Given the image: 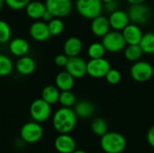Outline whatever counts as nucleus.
<instances>
[{
    "label": "nucleus",
    "instance_id": "6e6552de",
    "mask_svg": "<svg viewBox=\"0 0 154 153\" xmlns=\"http://www.w3.org/2000/svg\"><path fill=\"white\" fill-rule=\"evenodd\" d=\"M51 114V106L42 97L35 99L30 106V115L33 121L37 123L46 122Z\"/></svg>",
    "mask_w": 154,
    "mask_h": 153
},
{
    "label": "nucleus",
    "instance_id": "39448f33",
    "mask_svg": "<svg viewBox=\"0 0 154 153\" xmlns=\"http://www.w3.org/2000/svg\"><path fill=\"white\" fill-rule=\"evenodd\" d=\"M154 69L151 63L144 60H138L134 62L130 69V75L132 78L139 83L149 81L153 76Z\"/></svg>",
    "mask_w": 154,
    "mask_h": 153
},
{
    "label": "nucleus",
    "instance_id": "a19ab883",
    "mask_svg": "<svg viewBox=\"0 0 154 153\" xmlns=\"http://www.w3.org/2000/svg\"><path fill=\"white\" fill-rule=\"evenodd\" d=\"M103 3H106V2H108V1H111V0H101Z\"/></svg>",
    "mask_w": 154,
    "mask_h": 153
},
{
    "label": "nucleus",
    "instance_id": "c85d7f7f",
    "mask_svg": "<svg viewBox=\"0 0 154 153\" xmlns=\"http://www.w3.org/2000/svg\"><path fill=\"white\" fill-rule=\"evenodd\" d=\"M14 69L13 61L9 57L0 53V77H5L12 73Z\"/></svg>",
    "mask_w": 154,
    "mask_h": 153
},
{
    "label": "nucleus",
    "instance_id": "f8f14e48",
    "mask_svg": "<svg viewBox=\"0 0 154 153\" xmlns=\"http://www.w3.org/2000/svg\"><path fill=\"white\" fill-rule=\"evenodd\" d=\"M29 34L36 41H45L51 37L48 23L43 21H36L33 23L30 26Z\"/></svg>",
    "mask_w": 154,
    "mask_h": 153
},
{
    "label": "nucleus",
    "instance_id": "1a4fd4ad",
    "mask_svg": "<svg viewBox=\"0 0 154 153\" xmlns=\"http://www.w3.org/2000/svg\"><path fill=\"white\" fill-rule=\"evenodd\" d=\"M110 69V62L104 58L90 59L89 61L87 62V73L94 78H105Z\"/></svg>",
    "mask_w": 154,
    "mask_h": 153
},
{
    "label": "nucleus",
    "instance_id": "412c9836",
    "mask_svg": "<svg viewBox=\"0 0 154 153\" xmlns=\"http://www.w3.org/2000/svg\"><path fill=\"white\" fill-rule=\"evenodd\" d=\"M46 11L45 3L37 0H32L25 7V12L28 17L33 20L42 19L44 12Z\"/></svg>",
    "mask_w": 154,
    "mask_h": 153
},
{
    "label": "nucleus",
    "instance_id": "b1692460",
    "mask_svg": "<svg viewBox=\"0 0 154 153\" xmlns=\"http://www.w3.org/2000/svg\"><path fill=\"white\" fill-rule=\"evenodd\" d=\"M143 52L139 44H133V45H126L124 50L125 58L131 62H136L140 60Z\"/></svg>",
    "mask_w": 154,
    "mask_h": 153
},
{
    "label": "nucleus",
    "instance_id": "20e7f679",
    "mask_svg": "<svg viewBox=\"0 0 154 153\" xmlns=\"http://www.w3.org/2000/svg\"><path fill=\"white\" fill-rule=\"evenodd\" d=\"M102 44L106 51L111 53H117L125 50L126 47L125 40L120 31H109L105 36L102 37Z\"/></svg>",
    "mask_w": 154,
    "mask_h": 153
},
{
    "label": "nucleus",
    "instance_id": "7c9ffc66",
    "mask_svg": "<svg viewBox=\"0 0 154 153\" xmlns=\"http://www.w3.org/2000/svg\"><path fill=\"white\" fill-rule=\"evenodd\" d=\"M12 30L10 25L4 20H0V44L6 43L10 41Z\"/></svg>",
    "mask_w": 154,
    "mask_h": 153
},
{
    "label": "nucleus",
    "instance_id": "ea45409f",
    "mask_svg": "<svg viewBox=\"0 0 154 153\" xmlns=\"http://www.w3.org/2000/svg\"><path fill=\"white\" fill-rule=\"evenodd\" d=\"M72 153H87L85 151H82V150H76L74 151Z\"/></svg>",
    "mask_w": 154,
    "mask_h": 153
},
{
    "label": "nucleus",
    "instance_id": "dca6fc26",
    "mask_svg": "<svg viewBox=\"0 0 154 153\" xmlns=\"http://www.w3.org/2000/svg\"><path fill=\"white\" fill-rule=\"evenodd\" d=\"M90 28H91L92 33L95 36L103 37L110 31L111 26H110L108 18L100 14V15L95 17L94 19H92Z\"/></svg>",
    "mask_w": 154,
    "mask_h": 153
},
{
    "label": "nucleus",
    "instance_id": "ddd939ff",
    "mask_svg": "<svg viewBox=\"0 0 154 153\" xmlns=\"http://www.w3.org/2000/svg\"><path fill=\"white\" fill-rule=\"evenodd\" d=\"M54 148L60 153H72L76 151L77 144L69 133H60L54 141Z\"/></svg>",
    "mask_w": 154,
    "mask_h": 153
},
{
    "label": "nucleus",
    "instance_id": "0eeeda50",
    "mask_svg": "<svg viewBox=\"0 0 154 153\" xmlns=\"http://www.w3.org/2000/svg\"><path fill=\"white\" fill-rule=\"evenodd\" d=\"M20 136L26 143L38 142L43 136V129L40 123L35 121L24 124L20 130Z\"/></svg>",
    "mask_w": 154,
    "mask_h": 153
},
{
    "label": "nucleus",
    "instance_id": "f257e3e1",
    "mask_svg": "<svg viewBox=\"0 0 154 153\" xmlns=\"http://www.w3.org/2000/svg\"><path fill=\"white\" fill-rule=\"evenodd\" d=\"M77 115L71 107H60L52 117V125L59 133H69L76 126Z\"/></svg>",
    "mask_w": 154,
    "mask_h": 153
},
{
    "label": "nucleus",
    "instance_id": "e433bc0d",
    "mask_svg": "<svg viewBox=\"0 0 154 153\" xmlns=\"http://www.w3.org/2000/svg\"><path fill=\"white\" fill-rule=\"evenodd\" d=\"M53 17H54V16L52 15V14H51L50 11H48V10L46 9V11L44 12V14H43V15H42V21H43V22L48 23V22H50Z\"/></svg>",
    "mask_w": 154,
    "mask_h": 153
},
{
    "label": "nucleus",
    "instance_id": "aec40b11",
    "mask_svg": "<svg viewBox=\"0 0 154 153\" xmlns=\"http://www.w3.org/2000/svg\"><path fill=\"white\" fill-rule=\"evenodd\" d=\"M29 50H30V45L28 41L23 38H20V37L14 38L9 43L10 52L16 57H22L26 55Z\"/></svg>",
    "mask_w": 154,
    "mask_h": 153
},
{
    "label": "nucleus",
    "instance_id": "5701e85b",
    "mask_svg": "<svg viewBox=\"0 0 154 153\" xmlns=\"http://www.w3.org/2000/svg\"><path fill=\"white\" fill-rule=\"evenodd\" d=\"M60 94V90L56 86L49 85L43 87L42 91V98L51 106L59 102Z\"/></svg>",
    "mask_w": 154,
    "mask_h": 153
},
{
    "label": "nucleus",
    "instance_id": "393cba45",
    "mask_svg": "<svg viewBox=\"0 0 154 153\" xmlns=\"http://www.w3.org/2000/svg\"><path fill=\"white\" fill-rule=\"evenodd\" d=\"M139 45L143 53L154 54V32H149L143 33Z\"/></svg>",
    "mask_w": 154,
    "mask_h": 153
},
{
    "label": "nucleus",
    "instance_id": "6ab92c4d",
    "mask_svg": "<svg viewBox=\"0 0 154 153\" xmlns=\"http://www.w3.org/2000/svg\"><path fill=\"white\" fill-rule=\"evenodd\" d=\"M74 84H75V78L66 70L59 72L55 78V86L60 91L72 90Z\"/></svg>",
    "mask_w": 154,
    "mask_h": 153
},
{
    "label": "nucleus",
    "instance_id": "f704fd0d",
    "mask_svg": "<svg viewBox=\"0 0 154 153\" xmlns=\"http://www.w3.org/2000/svg\"><path fill=\"white\" fill-rule=\"evenodd\" d=\"M69 60V57L66 54H59L54 58V63L60 68H65Z\"/></svg>",
    "mask_w": 154,
    "mask_h": 153
},
{
    "label": "nucleus",
    "instance_id": "72a5a7b5",
    "mask_svg": "<svg viewBox=\"0 0 154 153\" xmlns=\"http://www.w3.org/2000/svg\"><path fill=\"white\" fill-rule=\"evenodd\" d=\"M118 7H119V2H118V0H111V1L103 3V8L108 14H111V13L118 10L119 9Z\"/></svg>",
    "mask_w": 154,
    "mask_h": 153
},
{
    "label": "nucleus",
    "instance_id": "473e14b6",
    "mask_svg": "<svg viewBox=\"0 0 154 153\" xmlns=\"http://www.w3.org/2000/svg\"><path fill=\"white\" fill-rule=\"evenodd\" d=\"M5 5L12 10H22L25 9L27 5L32 0H5Z\"/></svg>",
    "mask_w": 154,
    "mask_h": 153
},
{
    "label": "nucleus",
    "instance_id": "4c0bfd02",
    "mask_svg": "<svg viewBox=\"0 0 154 153\" xmlns=\"http://www.w3.org/2000/svg\"><path fill=\"white\" fill-rule=\"evenodd\" d=\"M130 5H137V4H142L144 3L145 0H126Z\"/></svg>",
    "mask_w": 154,
    "mask_h": 153
},
{
    "label": "nucleus",
    "instance_id": "bb28decb",
    "mask_svg": "<svg viewBox=\"0 0 154 153\" xmlns=\"http://www.w3.org/2000/svg\"><path fill=\"white\" fill-rule=\"evenodd\" d=\"M92 133L99 137H102L105 133H107V124L105 119L97 117L93 120L91 123Z\"/></svg>",
    "mask_w": 154,
    "mask_h": 153
},
{
    "label": "nucleus",
    "instance_id": "4468645a",
    "mask_svg": "<svg viewBox=\"0 0 154 153\" xmlns=\"http://www.w3.org/2000/svg\"><path fill=\"white\" fill-rule=\"evenodd\" d=\"M108 21L113 30L120 32H122L130 23L128 14L120 9L111 13L108 17Z\"/></svg>",
    "mask_w": 154,
    "mask_h": 153
},
{
    "label": "nucleus",
    "instance_id": "2f4dec72",
    "mask_svg": "<svg viewBox=\"0 0 154 153\" xmlns=\"http://www.w3.org/2000/svg\"><path fill=\"white\" fill-rule=\"evenodd\" d=\"M105 78H106V82L108 84H110V85H117L122 79V75H121L119 70L111 68L108 70V72L106 73V75L105 76Z\"/></svg>",
    "mask_w": 154,
    "mask_h": 153
},
{
    "label": "nucleus",
    "instance_id": "423d86ee",
    "mask_svg": "<svg viewBox=\"0 0 154 153\" xmlns=\"http://www.w3.org/2000/svg\"><path fill=\"white\" fill-rule=\"evenodd\" d=\"M130 22L140 24L148 23L152 17V9L149 5H145L144 3L137 4V5H131L128 12Z\"/></svg>",
    "mask_w": 154,
    "mask_h": 153
},
{
    "label": "nucleus",
    "instance_id": "4be33fe9",
    "mask_svg": "<svg viewBox=\"0 0 154 153\" xmlns=\"http://www.w3.org/2000/svg\"><path fill=\"white\" fill-rule=\"evenodd\" d=\"M74 111L77 116L87 119L93 115L95 112V106L90 101L82 100V101H79V103H76Z\"/></svg>",
    "mask_w": 154,
    "mask_h": 153
},
{
    "label": "nucleus",
    "instance_id": "7ed1b4c3",
    "mask_svg": "<svg viewBox=\"0 0 154 153\" xmlns=\"http://www.w3.org/2000/svg\"><path fill=\"white\" fill-rule=\"evenodd\" d=\"M77 12L86 19H94L102 14L103 2L101 0H76Z\"/></svg>",
    "mask_w": 154,
    "mask_h": 153
},
{
    "label": "nucleus",
    "instance_id": "2eb2a0df",
    "mask_svg": "<svg viewBox=\"0 0 154 153\" xmlns=\"http://www.w3.org/2000/svg\"><path fill=\"white\" fill-rule=\"evenodd\" d=\"M122 34L127 45L139 44L143 37V32L140 26L136 23H129L123 31Z\"/></svg>",
    "mask_w": 154,
    "mask_h": 153
},
{
    "label": "nucleus",
    "instance_id": "c756f323",
    "mask_svg": "<svg viewBox=\"0 0 154 153\" xmlns=\"http://www.w3.org/2000/svg\"><path fill=\"white\" fill-rule=\"evenodd\" d=\"M50 32L51 36H58L61 34L64 31V23L62 22L61 18L53 17L50 22L47 23Z\"/></svg>",
    "mask_w": 154,
    "mask_h": 153
},
{
    "label": "nucleus",
    "instance_id": "58836bf2",
    "mask_svg": "<svg viewBox=\"0 0 154 153\" xmlns=\"http://www.w3.org/2000/svg\"><path fill=\"white\" fill-rule=\"evenodd\" d=\"M5 0H0V10L3 8V6L5 5Z\"/></svg>",
    "mask_w": 154,
    "mask_h": 153
},
{
    "label": "nucleus",
    "instance_id": "9b49d317",
    "mask_svg": "<svg viewBox=\"0 0 154 153\" xmlns=\"http://www.w3.org/2000/svg\"><path fill=\"white\" fill-rule=\"evenodd\" d=\"M65 70L68 71L75 78H81L88 74L87 62L83 58L79 56L69 57L68 63L65 66Z\"/></svg>",
    "mask_w": 154,
    "mask_h": 153
},
{
    "label": "nucleus",
    "instance_id": "cd10ccee",
    "mask_svg": "<svg viewBox=\"0 0 154 153\" xmlns=\"http://www.w3.org/2000/svg\"><path fill=\"white\" fill-rule=\"evenodd\" d=\"M77 98L75 94L71 90L67 91H60V97H59V103L64 106V107H72L76 105Z\"/></svg>",
    "mask_w": 154,
    "mask_h": 153
},
{
    "label": "nucleus",
    "instance_id": "f03ea898",
    "mask_svg": "<svg viewBox=\"0 0 154 153\" xmlns=\"http://www.w3.org/2000/svg\"><path fill=\"white\" fill-rule=\"evenodd\" d=\"M100 138V147L106 153H121L126 148V139L119 133L107 132Z\"/></svg>",
    "mask_w": 154,
    "mask_h": 153
},
{
    "label": "nucleus",
    "instance_id": "a211bd4d",
    "mask_svg": "<svg viewBox=\"0 0 154 153\" xmlns=\"http://www.w3.org/2000/svg\"><path fill=\"white\" fill-rule=\"evenodd\" d=\"M83 49L82 41L75 36L68 38L63 44V51L69 58L79 56Z\"/></svg>",
    "mask_w": 154,
    "mask_h": 153
},
{
    "label": "nucleus",
    "instance_id": "f3484780",
    "mask_svg": "<svg viewBox=\"0 0 154 153\" xmlns=\"http://www.w3.org/2000/svg\"><path fill=\"white\" fill-rule=\"evenodd\" d=\"M16 71L23 76H28L34 72L36 69V62L35 60L27 55L20 57L15 64Z\"/></svg>",
    "mask_w": 154,
    "mask_h": 153
},
{
    "label": "nucleus",
    "instance_id": "c9c22d12",
    "mask_svg": "<svg viewBox=\"0 0 154 153\" xmlns=\"http://www.w3.org/2000/svg\"><path fill=\"white\" fill-rule=\"evenodd\" d=\"M147 142L151 147L154 149V125H152L147 133Z\"/></svg>",
    "mask_w": 154,
    "mask_h": 153
},
{
    "label": "nucleus",
    "instance_id": "a878e982",
    "mask_svg": "<svg viewBox=\"0 0 154 153\" xmlns=\"http://www.w3.org/2000/svg\"><path fill=\"white\" fill-rule=\"evenodd\" d=\"M106 50L102 42H93L88 48V55L90 59L104 58Z\"/></svg>",
    "mask_w": 154,
    "mask_h": 153
},
{
    "label": "nucleus",
    "instance_id": "9d476101",
    "mask_svg": "<svg viewBox=\"0 0 154 153\" xmlns=\"http://www.w3.org/2000/svg\"><path fill=\"white\" fill-rule=\"evenodd\" d=\"M46 9L50 11L54 17L63 18L68 16L72 11L71 0H46Z\"/></svg>",
    "mask_w": 154,
    "mask_h": 153
}]
</instances>
